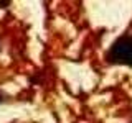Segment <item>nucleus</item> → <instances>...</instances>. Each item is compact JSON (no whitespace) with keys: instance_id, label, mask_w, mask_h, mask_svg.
Masks as SVG:
<instances>
[{"instance_id":"1","label":"nucleus","mask_w":132,"mask_h":123,"mask_svg":"<svg viewBox=\"0 0 132 123\" xmlns=\"http://www.w3.org/2000/svg\"><path fill=\"white\" fill-rule=\"evenodd\" d=\"M107 57L112 63L132 66V36H129V35L121 36L111 46L109 53H107Z\"/></svg>"},{"instance_id":"2","label":"nucleus","mask_w":132,"mask_h":123,"mask_svg":"<svg viewBox=\"0 0 132 123\" xmlns=\"http://www.w3.org/2000/svg\"><path fill=\"white\" fill-rule=\"evenodd\" d=\"M0 100H2V97H0Z\"/></svg>"}]
</instances>
